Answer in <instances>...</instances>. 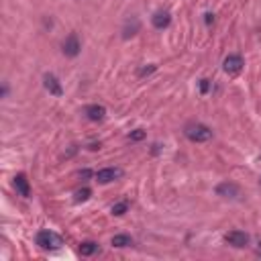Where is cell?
Instances as JSON below:
<instances>
[{"instance_id": "obj_16", "label": "cell", "mask_w": 261, "mask_h": 261, "mask_svg": "<svg viewBox=\"0 0 261 261\" xmlns=\"http://www.w3.org/2000/svg\"><path fill=\"white\" fill-rule=\"evenodd\" d=\"M127 210H129V202H119L112 206V214H115V217H122Z\"/></svg>"}, {"instance_id": "obj_21", "label": "cell", "mask_w": 261, "mask_h": 261, "mask_svg": "<svg viewBox=\"0 0 261 261\" xmlns=\"http://www.w3.org/2000/svg\"><path fill=\"white\" fill-rule=\"evenodd\" d=\"M257 255H261V245H259V249H257Z\"/></svg>"}, {"instance_id": "obj_18", "label": "cell", "mask_w": 261, "mask_h": 261, "mask_svg": "<svg viewBox=\"0 0 261 261\" xmlns=\"http://www.w3.org/2000/svg\"><path fill=\"white\" fill-rule=\"evenodd\" d=\"M200 88H202V92H208V80H202L200 82Z\"/></svg>"}, {"instance_id": "obj_6", "label": "cell", "mask_w": 261, "mask_h": 261, "mask_svg": "<svg viewBox=\"0 0 261 261\" xmlns=\"http://www.w3.org/2000/svg\"><path fill=\"white\" fill-rule=\"evenodd\" d=\"M217 194L222 198H239L241 196V188L233 184V181H222L217 186Z\"/></svg>"}, {"instance_id": "obj_12", "label": "cell", "mask_w": 261, "mask_h": 261, "mask_svg": "<svg viewBox=\"0 0 261 261\" xmlns=\"http://www.w3.org/2000/svg\"><path fill=\"white\" fill-rule=\"evenodd\" d=\"M139 27H141V25H139V20H137V19H135V17L129 19V20H127V25H124V29H122V37H124V39H129V37H133V35H137Z\"/></svg>"}, {"instance_id": "obj_17", "label": "cell", "mask_w": 261, "mask_h": 261, "mask_svg": "<svg viewBox=\"0 0 261 261\" xmlns=\"http://www.w3.org/2000/svg\"><path fill=\"white\" fill-rule=\"evenodd\" d=\"M129 139H131V141H141V139H145V131H141V129L133 131V133L129 135Z\"/></svg>"}, {"instance_id": "obj_4", "label": "cell", "mask_w": 261, "mask_h": 261, "mask_svg": "<svg viewBox=\"0 0 261 261\" xmlns=\"http://www.w3.org/2000/svg\"><path fill=\"white\" fill-rule=\"evenodd\" d=\"M122 176V169L119 167H104V169H100V172L96 174V181L98 184H110V181H115Z\"/></svg>"}, {"instance_id": "obj_14", "label": "cell", "mask_w": 261, "mask_h": 261, "mask_svg": "<svg viewBox=\"0 0 261 261\" xmlns=\"http://www.w3.org/2000/svg\"><path fill=\"white\" fill-rule=\"evenodd\" d=\"M96 251H98V245L92 243V241H86V243L80 245V253L86 255V257H88V255H92V253H96Z\"/></svg>"}, {"instance_id": "obj_10", "label": "cell", "mask_w": 261, "mask_h": 261, "mask_svg": "<svg viewBox=\"0 0 261 261\" xmlns=\"http://www.w3.org/2000/svg\"><path fill=\"white\" fill-rule=\"evenodd\" d=\"M84 115H86L90 120L98 122V120H102V119L106 117V108H104V106H100V104H90V106H86Z\"/></svg>"}, {"instance_id": "obj_8", "label": "cell", "mask_w": 261, "mask_h": 261, "mask_svg": "<svg viewBox=\"0 0 261 261\" xmlns=\"http://www.w3.org/2000/svg\"><path fill=\"white\" fill-rule=\"evenodd\" d=\"M222 67H224V72L231 74V76L239 74L243 70V58H241V55H229V58H224Z\"/></svg>"}, {"instance_id": "obj_9", "label": "cell", "mask_w": 261, "mask_h": 261, "mask_svg": "<svg viewBox=\"0 0 261 261\" xmlns=\"http://www.w3.org/2000/svg\"><path fill=\"white\" fill-rule=\"evenodd\" d=\"M151 22L155 29H165V27H169V22H172V15H169L167 10H157L151 17Z\"/></svg>"}, {"instance_id": "obj_7", "label": "cell", "mask_w": 261, "mask_h": 261, "mask_svg": "<svg viewBox=\"0 0 261 261\" xmlns=\"http://www.w3.org/2000/svg\"><path fill=\"white\" fill-rule=\"evenodd\" d=\"M43 86H45V90H47L49 94H53V96H61V94H63V88H61L60 80H58V78H55L53 74H45V76H43Z\"/></svg>"}, {"instance_id": "obj_19", "label": "cell", "mask_w": 261, "mask_h": 261, "mask_svg": "<svg viewBox=\"0 0 261 261\" xmlns=\"http://www.w3.org/2000/svg\"><path fill=\"white\" fill-rule=\"evenodd\" d=\"M153 70H155V65H149V67H145V70H141V76L149 74V72H153Z\"/></svg>"}, {"instance_id": "obj_5", "label": "cell", "mask_w": 261, "mask_h": 261, "mask_svg": "<svg viewBox=\"0 0 261 261\" xmlns=\"http://www.w3.org/2000/svg\"><path fill=\"white\" fill-rule=\"evenodd\" d=\"M224 241L229 245H233V247H237V249H243V247L249 245V235L243 233V231H231V233H226Z\"/></svg>"}, {"instance_id": "obj_13", "label": "cell", "mask_w": 261, "mask_h": 261, "mask_svg": "<svg viewBox=\"0 0 261 261\" xmlns=\"http://www.w3.org/2000/svg\"><path fill=\"white\" fill-rule=\"evenodd\" d=\"M112 245L122 249V247H131L133 245V239L129 235H117V237H112Z\"/></svg>"}, {"instance_id": "obj_15", "label": "cell", "mask_w": 261, "mask_h": 261, "mask_svg": "<svg viewBox=\"0 0 261 261\" xmlns=\"http://www.w3.org/2000/svg\"><path fill=\"white\" fill-rule=\"evenodd\" d=\"M90 196H92V190H90V188H82V190H78L76 194H74V202H78V204L86 202Z\"/></svg>"}, {"instance_id": "obj_22", "label": "cell", "mask_w": 261, "mask_h": 261, "mask_svg": "<svg viewBox=\"0 0 261 261\" xmlns=\"http://www.w3.org/2000/svg\"><path fill=\"white\" fill-rule=\"evenodd\" d=\"M259 181H261V180H259Z\"/></svg>"}, {"instance_id": "obj_2", "label": "cell", "mask_w": 261, "mask_h": 261, "mask_svg": "<svg viewBox=\"0 0 261 261\" xmlns=\"http://www.w3.org/2000/svg\"><path fill=\"white\" fill-rule=\"evenodd\" d=\"M35 241H37V245H39L41 249H45V251H53V249H60V247L63 245L61 237L55 235L53 231H39Z\"/></svg>"}, {"instance_id": "obj_1", "label": "cell", "mask_w": 261, "mask_h": 261, "mask_svg": "<svg viewBox=\"0 0 261 261\" xmlns=\"http://www.w3.org/2000/svg\"><path fill=\"white\" fill-rule=\"evenodd\" d=\"M184 135L194 143H204L212 139V131L202 122H188L184 127Z\"/></svg>"}, {"instance_id": "obj_3", "label": "cell", "mask_w": 261, "mask_h": 261, "mask_svg": "<svg viewBox=\"0 0 261 261\" xmlns=\"http://www.w3.org/2000/svg\"><path fill=\"white\" fill-rule=\"evenodd\" d=\"M82 45H80V39H78L76 33H72V35H67L65 41L61 43V51L63 55H67V58H76L78 53H80Z\"/></svg>"}, {"instance_id": "obj_20", "label": "cell", "mask_w": 261, "mask_h": 261, "mask_svg": "<svg viewBox=\"0 0 261 261\" xmlns=\"http://www.w3.org/2000/svg\"><path fill=\"white\" fill-rule=\"evenodd\" d=\"M212 20H214V17H212V15H206V25H210Z\"/></svg>"}, {"instance_id": "obj_11", "label": "cell", "mask_w": 261, "mask_h": 261, "mask_svg": "<svg viewBox=\"0 0 261 261\" xmlns=\"http://www.w3.org/2000/svg\"><path fill=\"white\" fill-rule=\"evenodd\" d=\"M15 188H17V192H19L20 196H25V198H29V196H31L29 180H27V176H25V174H19V176H15Z\"/></svg>"}]
</instances>
